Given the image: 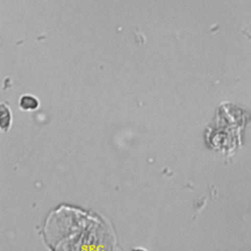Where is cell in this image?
Returning a JSON list of instances; mask_svg holds the SVG:
<instances>
[{"label": "cell", "instance_id": "cell-1", "mask_svg": "<svg viewBox=\"0 0 251 251\" xmlns=\"http://www.w3.org/2000/svg\"><path fill=\"white\" fill-rule=\"evenodd\" d=\"M20 107L23 110H34L38 107V100L30 95H25L20 100Z\"/></svg>", "mask_w": 251, "mask_h": 251}]
</instances>
